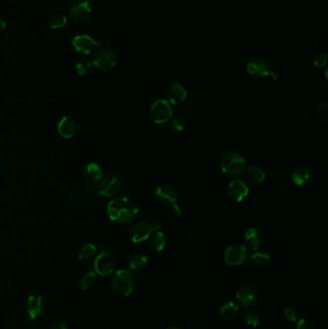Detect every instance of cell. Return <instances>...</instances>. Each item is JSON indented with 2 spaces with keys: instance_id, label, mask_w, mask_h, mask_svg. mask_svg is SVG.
<instances>
[{
  "instance_id": "obj_23",
  "label": "cell",
  "mask_w": 328,
  "mask_h": 329,
  "mask_svg": "<svg viewBox=\"0 0 328 329\" xmlns=\"http://www.w3.org/2000/svg\"><path fill=\"white\" fill-rule=\"evenodd\" d=\"M239 314V306L233 302H226L221 305L220 315L225 320H233Z\"/></svg>"
},
{
  "instance_id": "obj_10",
  "label": "cell",
  "mask_w": 328,
  "mask_h": 329,
  "mask_svg": "<svg viewBox=\"0 0 328 329\" xmlns=\"http://www.w3.org/2000/svg\"><path fill=\"white\" fill-rule=\"evenodd\" d=\"M117 56L110 50H99L96 51L93 57V66L102 72H110L117 66Z\"/></svg>"
},
{
  "instance_id": "obj_33",
  "label": "cell",
  "mask_w": 328,
  "mask_h": 329,
  "mask_svg": "<svg viewBox=\"0 0 328 329\" xmlns=\"http://www.w3.org/2000/svg\"><path fill=\"white\" fill-rule=\"evenodd\" d=\"M245 321H246V324L247 326L251 327V328H257L260 324V317L259 315L254 312V311H250L248 312L246 315H245Z\"/></svg>"
},
{
  "instance_id": "obj_29",
  "label": "cell",
  "mask_w": 328,
  "mask_h": 329,
  "mask_svg": "<svg viewBox=\"0 0 328 329\" xmlns=\"http://www.w3.org/2000/svg\"><path fill=\"white\" fill-rule=\"evenodd\" d=\"M253 262L260 266V267H265L271 262V256L270 254L263 253V252H256L251 256Z\"/></svg>"
},
{
  "instance_id": "obj_24",
  "label": "cell",
  "mask_w": 328,
  "mask_h": 329,
  "mask_svg": "<svg viewBox=\"0 0 328 329\" xmlns=\"http://www.w3.org/2000/svg\"><path fill=\"white\" fill-rule=\"evenodd\" d=\"M149 259L146 255L141 253L132 255L128 260L129 268L133 271H140L143 270L148 265Z\"/></svg>"
},
{
  "instance_id": "obj_1",
  "label": "cell",
  "mask_w": 328,
  "mask_h": 329,
  "mask_svg": "<svg viewBox=\"0 0 328 329\" xmlns=\"http://www.w3.org/2000/svg\"><path fill=\"white\" fill-rule=\"evenodd\" d=\"M107 211L110 220L120 225L131 223L139 213L136 203L126 197L113 199L107 206Z\"/></svg>"
},
{
  "instance_id": "obj_27",
  "label": "cell",
  "mask_w": 328,
  "mask_h": 329,
  "mask_svg": "<svg viewBox=\"0 0 328 329\" xmlns=\"http://www.w3.org/2000/svg\"><path fill=\"white\" fill-rule=\"evenodd\" d=\"M97 253V248L93 244L84 245L78 253V257L80 260H90L92 259Z\"/></svg>"
},
{
  "instance_id": "obj_8",
  "label": "cell",
  "mask_w": 328,
  "mask_h": 329,
  "mask_svg": "<svg viewBox=\"0 0 328 329\" xmlns=\"http://www.w3.org/2000/svg\"><path fill=\"white\" fill-rule=\"evenodd\" d=\"M156 198L157 200L163 204L169 205L172 207L173 211L175 214H177V216H181L182 212L181 209L178 205V201H179V197H178V193L177 190L169 185H162L159 186L156 189L155 192Z\"/></svg>"
},
{
  "instance_id": "obj_2",
  "label": "cell",
  "mask_w": 328,
  "mask_h": 329,
  "mask_svg": "<svg viewBox=\"0 0 328 329\" xmlns=\"http://www.w3.org/2000/svg\"><path fill=\"white\" fill-rule=\"evenodd\" d=\"M221 169L225 176L236 179L242 177L246 172L247 161L238 152H227L222 158Z\"/></svg>"
},
{
  "instance_id": "obj_13",
  "label": "cell",
  "mask_w": 328,
  "mask_h": 329,
  "mask_svg": "<svg viewBox=\"0 0 328 329\" xmlns=\"http://www.w3.org/2000/svg\"><path fill=\"white\" fill-rule=\"evenodd\" d=\"M73 46L77 52L89 55L101 46V43L96 41L90 35L80 34L74 38Z\"/></svg>"
},
{
  "instance_id": "obj_14",
  "label": "cell",
  "mask_w": 328,
  "mask_h": 329,
  "mask_svg": "<svg viewBox=\"0 0 328 329\" xmlns=\"http://www.w3.org/2000/svg\"><path fill=\"white\" fill-rule=\"evenodd\" d=\"M259 298L258 291L252 285H243L236 292L238 303L245 307H252L257 303Z\"/></svg>"
},
{
  "instance_id": "obj_11",
  "label": "cell",
  "mask_w": 328,
  "mask_h": 329,
  "mask_svg": "<svg viewBox=\"0 0 328 329\" xmlns=\"http://www.w3.org/2000/svg\"><path fill=\"white\" fill-rule=\"evenodd\" d=\"M116 268V257L111 252L103 251L95 261L96 274L101 277H107L111 275Z\"/></svg>"
},
{
  "instance_id": "obj_30",
  "label": "cell",
  "mask_w": 328,
  "mask_h": 329,
  "mask_svg": "<svg viewBox=\"0 0 328 329\" xmlns=\"http://www.w3.org/2000/svg\"><path fill=\"white\" fill-rule=\"evenodd\" d=\"M67 24H68V19H67L66 16L56 15V16L51 18L50 26L51 29H53V30H58V29L64 28L65 26L67 25Z\"/></svg>"
},
{
  "instance_id": "obj_34",
  "label": "cell",
  "mask_w": 328,
  "mask_h": 329,
  "mask_svg": "<svg viewBox=\"0 0 328 329\" xmlns=\"http://www.w3.org/2000/svg\"><path fill=\"white\" fill-rule=\"evenodd\" d=\"M169 124H170L171 128L176 132H182L184 130V127H185L184 121L180 117H173L169 121Z\"/></svg>"
},
{
  "instance_id": "obj_28",
  "label": "cell",
  "mask_w": 328,
  "mask_h": 329,
  "mask_svg": "<svg viewBox=\"0 0 328 329\" xmlns=\"http://www.w3.org/2000/svg\"><path fill=\"white\" fill-rule=\"evenodd\" d=\"M97 282V274L95 272H90L82 277L80 279V286L84 290H89L95 286Z\"/></svg>"
},
{
  "instance_id": "obj_5",
  "label": "cell",
  "mask_w": 328,
  "mask_h": 329,
  "mask_svg": "<svg viewBox=\"0 0 328 329\" xmlns=\"http://www.w3.org/2000/svg\"><path fill=\"white\" fill-rule=\"evenodd\" d=\"M225 261L231 267H238L245 264L251 257L250 250L243 244H232L225 252Z\"/></svg>"
},
{
  "instance_id": "obj_39",
  "label": "cell",
  "mask_w": 328,
  "mask_h": 329,
  "mask_svg": "<svg viewBox=\"0 0 328 329\" xmlns=\"http://www.w3.org/2000/svg\"><path fill=\"white\" fill-rule=\"evenodd\" d=\"M6 27H7V25H6L5 21L2 20V19H0V33L4 32L5 29H6Z\"/></svg>"
},
{
  "instance_id": "obj_40",
  "label": "cell",
  "mask_w": 328,
  "mask_h": 329,
  "mask_svg": "<svg viewBox=\"0 0 328 329\" xmlns=\"http://www.w3.org/2000/svg\"><path fill=\"white\" fill-rule=\"evenodd\" d=\"M166 329H180V328H178V327H175V326H172V327H169V328H167Z\"/></svg>"
},
{
  "instance_id": "obj_37",
  "label": "cell",
  "mask_w": 328,
  "mask_h": 329,
  "mask_svg": "<svg viewBox=\"0 0 328 329\" xmlns=\"http://www.w3.org/2000/svg\"><path fill=\"white\" fill-rule=\"evenodd\" d=\"M297 329H316V327L310 320L301 319L298 321Z\"/></svg>"
},
{
  "instance_id": "obj_38",
  "label": "cell",
  "mask_w": 328,
  "mask_h": 329,
  "mask_svg": "<svg viewBox=\"0 0 328 329\" xmlns=\"http://www.w3.org/2000/svg\"><path fill=\"white\" fill-rule=\"evenodd\" d=\"M51 329H68V327L66 326V325H64V324H62V323H59V324H56V325H54L52 328H51Z\"/></svg>"
},
{
  "instance_id": "obj_17",
  "label": "cell",
  "mask_w": 328,
  "mask_h": 329,
  "mask_svg": "<svg viewBox=\"0 0 328 329\" xmlns=\"http://www.w3.org/2000/svg\"><path fill=\"white\" fill-rule=\"evenodd\" d=\"M188 93L179 83L173 84L168 91V101L172 106H181L187 101Z\"/></svg>"
},
{
  "instance_id": "obj_7",
  "label": "cell",
  "mask_w": 328,
  "mask_h": 329,
  "mask_svg": "<svg viewBox=\"0 0 328 329\" xmlns=\"http://www.w3.org/2000/svg\"><path fill=\"white\" fill-rule=\"evenodd\" d=\"M162 229L161 224L156 222L154 225L147 221H140L136 223L130 230V238L133 243L140 244L149 240L152 235V233L157 230Z\"/></svg>"
},
{
  "instance_id": "obj_26",
  "label": "cell",
  "mask_w": 328,
  "mask_h": 329,
  "mask_svg": "<svg viewBox=\"0 0 328 329\" xmlns=\"http://www.w3.org/2000/svg\"><path fill=\"white\" fill-rule=\"evenodd\" d=\"M75 195L79 201H88L93 195H95V186L88 183L81 185L76 189Z\"/></svg>"
},
{
  "instance_id": "obj_21",
  "label": "cell",
  "mask_w": 328,
  "mask_h": 329,
  "mask_svg": "<svg viewBox=\"0 0 328 329\" xmlns=\"http://www.w3.org/2000/svg\"><path fill=\"white\" fill-rule=\"evenodd\" d=\"M245 241L249 248L256 251L262 245L263 235L259 229L255 228H250L245 234Z\"/></svg>"
},
{
  "instance_id": "obj_6",
  "label": "cell",
  "mask_w": 328,
  "mask_h": 329,
  "mask_svg": "<svg viewBox=\"0 0 328 329\" xmlns=\"http://www.w3.org/2000/svg\"><path fill=\"white\" fill-rule=\"evenodd\" d=\"M173 107L166 100H158L152 103L150 109V117L152 122L157 125L169 123L173 118Z\"/></svg>"
},
{
  "instance_id": "obj_16",
  "label": "cell",
  "mask_w": 328,
  "mask_h": 329,
  "mask_svg": "<svg viewBox=\"0 0 328 329\" xmlns=\"http://www.w3.org/2000/svg\"><path fill=\"white\" fill-rule=\"evenodd\" d=\"M45 311V302L41 296H30L27 302V314L29 321L33 323Z\"/></svg>"
},
{
  "instance_id": "obj_18",
  "label": "cell",
  "mask_w": 328,
  "mask_h": 329,
  "mask_svg": "<svg viewBox=\"0 0 328 329\" xmlns=\"http://www.w3.org/2000/svg\"><path fill=\"white\" fill-rule=\"evenodd\" d=\"M312 177H313L312 171L306 166H300L296 168L292 175L294 183L298 186H305L309 184L310 181L312 180Z\"/></svg>"
},
{
  "instance_id": "obj_9",
  "label": "cell",
  "mask_w": 328,
  "mask_h": 329,
  "mask_svg": "<svg viewBox=\"0 0 328 329\" xmlns=\"http://www.w3.org/2000/svg\"><path fill=\"white\" fill-rule=\"evenodd\" d=\"M247 73L254 78L262 79V78H272L273 80H278V73L272 71L270 69L269 64L260 58H256L252 60L247 65Z\"/></svg>"
},
{
  "instance_id": "obj_22",
  "label": "cell",
  "mask_w": 328,
  "mask_h": 329,
  "mask_svg": "<svg viewBox=\"0 0 328 329\" xmlns=\"http://www.w3.org/2000/svg\"><path fill=\"white\" fill-rule=\"evenodd\" d=\"M151 247L153 250L156 253H161L165 250L166 246H167V239L166 236L164 234V232L162 231V229H157L152 233L151 236Z\"/></svg>"
},
{
  "instance_id": "obj_20",
  "label": "cell",
  "mask_w": 328,
  "mask_h": 329,
  "mask_svg": "<svg viewBox=\"0 0 328 329\" xmlns=\"http://www.w3.org/2000/svg\"><path fill=\"white\" fill-rule=\"evenodd\" d=\"M102 177H103L102 169L96 163L89 164L84 171V177L86 179L87 183L94 186L101 180Z\"/></svg>"
},
{
  "instance_id": "obj_25",
  "label": "cell",
  "mask_w": 328,
  "mask_h": 329,
  "mask_svg": "<svg viewBox=\"0 0 328 329\" xmlns=\"http://www.w3.org/2000/svg\"><path fill=\"white\" fill-rule=\"evenodd\" d=\"M246 171H247L248 177L253 183L260 184L266 178V174H265L264 170L261 169L258 166H250L249 168H247Z\"/></svg>"
},
{
  "instance_id": "obj_35",
  "label": "cell",
  "mask_w": 328,
  "mask_h": 329,
  "mask_svg": "<svg viewBox=\"0 0 328 329\" xmlns=\"http://www.w3.org/2000/svg\"><path fill=\"white\" fill-rule=\"evenodd\" d=\"M328 63V55L325 52H321L318 53L317 55H315L314 60H313V65L316 68H324Z\"/></svg>"
},
{
  "instance_id": "obj_36",
  "label": "cell",
  "mask_w": 328,
  "mask_h": 329,
  "mask_svg": "<svg viewBox=\"0 0 328 329\" xmlns=\"http://www.w3.org/2000/svg\"><path fill=\"white\" fill-rule=\"evenodd\" d=\"M284 315H285L286 319L289 320V321H291V322H298L299 321L300 313L294 307H287L285 309V311H284Z\"/></svg>"
},
{
  "instance_id": "obj_19",
  "label": "cell",
  "mask_w": 328,
  "mask_h": 329,
  "mask_svg": "<svg viewBox=\"0 0 328 329\" xmlns=\"http://www.w3.org/2000/svg\"><path fill=\"white\" fill-rule=\"evenodd\" d=\"M58 132L63 138H73L76 133V123L70 117H63L58 124Z\"/></svg>"
},
{
  "instance_id": "obj_15",
  "label": "cell",
  "mask_w": 328,
  "mask_h": 329,
  "mask_svg": "<svg viewBox=\"0 0 328 329\" xmlns=\"http://www.w3.org/2000/svg\"><path fill=\"white\" fill-rule=\"evenodd\" d=\"M227 191L230 199L236 202H244L250 194V189L248 185L240 179H235L231 181L228 185Z\"/></svg>"
},
{
  "instance_id": "obj_3",
  "label": "cell",
  "mask_w": 328,
  "mask_h": 329,
  "mask_svg": "<svg viewBox=\"0 0 328 329\" xmlns=\"http://www.w3.org/2000/svg\"><path fill=\"white\" fill-rule=\"evenodd\" d=\"M123 183L118 176L113 173L103 175L101 180L95 185V195L113 198L122 190Z\"/></svg>"
},
{
  "instance_id": "obj_32",
  "label": "cell",
  "mask_w": 328,
  "mask_h": 329,
  "mask_svg": "<svg viewBox=\"0 0 328 329\" xmlns=\"http://www.w3.org/2000/svg\"><path fill=\"white\" fill-rule=\"evenodd\" d=\"M316 116L318 120L323 124L328 123V102H324L320 104L316 110Z\"/></svg>"
},
{
  "instance_id": "obj_31",
  "label": "cell",
  "mask_w": 328,
  "mask_h": 329,
  "mask_svg": "<svg viewBox=\"0 0 328 329\" xmlns=\"http://www.w3.org/2000/svg\"><path fill=\"white\" fill-rule=\"evenodd\" d=\"M93 64L89 61H81L76 64V72L79 76H85L90 75L93 71Z\"/></svg>"
},
{
  "instance_id": "obj_4",
  "label": "cell",
  "mask_w": 328,
  "mask_h": 329,
  "mask_svg": "<svg viewBox=\"0 0 328 329\" xmlns=\"http://www.w3.org/2000/svg\"><path fill=\"white\" fill-rule=\"evenodd\" d=\"M134 276L129 270L118 271L112 279V287L114 291L123 297H127L132 294L134 289Z\"/></svg>"
},
{
  "instance_id": "obj_12",
  "label": "cell",
  "mask_w": 328,
  "mask_h": 329,
  "mask_svg": "<svg viewBox=\"0 0 328 329\" xmlns=\"http://www.w3.org/2000/svg\"><path fill=\"white\" fill-rule=\"evenodd\" d=\"M91 3L87 0H78L70 8L69 15L76 23H84L92 15Z\"/></svg>"
}]
</instances>
